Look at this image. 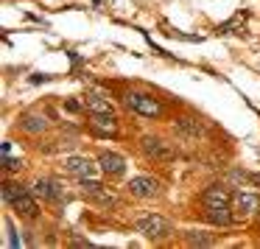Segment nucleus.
Here are the masks:
<instances>
[{"instance_id":"1a4fd4ad","label":"nucleus","mask_w":260,"mask_h":249,"mask_svg":"<svg viewBox=\"0 0 260 249\" xmlns=\"http://www.w3.org/2000/svg\"><path fill=\"white\" fill-rule=\"evenodd\" d=\"M90 126L98 132V135H115L118 132V123H115V118H112V112H95L92 115V120H90Z\"/></svg>"},{"instance_id":"39448f33","label":"nucleus","mask_w":260,"mask_h":249,"mask_svg":"<svg viewBox=\"0 0 260 249\" xmlns=\"http://www.w3.org/2000/svg\"><path fill=\"white\" fill-rule=\"evenodd\" d=\"M98 165H101L104 174H123L126 171V157L115 151H101L98 154Z\"/></svg>"},{"instance_id":"0eeeda50","label":"nucleus","mask_w":260,"mask_h":249,"mask_svg":"<svg viewBox=\"0 0 260 249\" xmlns=\"http://www.w3.org/2000/svg\"><path fill=\"white\" fill-rule=\"evenodd\" d=\"M143 151L154 160H174V148H171L168 143L157 140V137H146V140H143Z\"/></svg>"},{"instance_id":"7ed1b4c3","label":"nucleus","mask_w":260,"mask_h":249,"mask_svg":"<svg viewBox=\"0 0 260 249\" xmlns=\"http://www.w3.org/2000/svg\"><path fill=\"white\" fill-rule=\"evenodd\" d=\"M62 165H64L68 174L79 176V179H90V176H95V171L101 168V165H95L90 157H68Z\"/></svg>"},{"instance_id":"f257e3e1","label":"nucleus","mask_w":260,"mask_h":249,"mask_svg":"<svg viewBox=\"0 0 260 249\" xmlns=\"http://www.w3.org/2000/svg\"><path fill=\"white\" fill-rule=\"evenodd\" d=\"M137 232H143L146 238L157 241V238H165L171 232V221L162 219V215H143V219L137 221Z\"/></svg>"},{"instance_id":"ddd939ff","label":"nucleus","mask_w":260,"mask_h":249,"mask_svg":"<svg viewBox=\"0 0 260 249\" xmlns=\"http://www.w3.org/2000/svg\"><path fill=\"white\" fill-rule=\"evenodd\" d=\"M204 219L218 224V227H226L232 221V215L226 213V207H204Z\"/></svg>"},{"instance_id":"9d476101","label":"nucleus","mask_w":260,"mask_h":249,"mask_svg":"<svg viewBox=\"0 0 260 249\" xmlns=\"http://www.w3.org/2000/svg\"><path fill=\"white\" fill-rule=\"evenodd\" d=\"M14 210H17L20 215H25V219H34L37 213H40V207H37V202H34V196H31V193H20L17 199H14Z\"/></svg>"},{"instance_id":"4468645a","label":"nucleus","mask_w":260,"mask_h":249,"mask_svg":"<svg viewBox=\"0 0 260 249\" xmlns=\"http://www.w3.org/2000/svg\"><path fill=\"white\" fill-rule=\"evenodd\" d=\"M87 107H90L92 112H112V104H109L104 96H98V92H92V96L87 98Z\"/></svg>"},{"instance_id":"2eb2a0df","label":"nucleus","mask_w":260,"mask_h":249,"mask_svg":"<svg viewBox=\"0 0 260 249\" xmlns=\"http://www.w3.org/2000/svg\"><path fill=\"white\" fill-rule=\"evenodd\" d=\"M20 193H23V188H20V185H12V182H6V185H3V199H6V204H12Z\"/></svg>"},{"instance_id":"dca6fc26","label":"nucleus","mask_w":260,"mask_h":249,"mask_svg":"<svg viewBox=\"0 0 260 249\" xmlns=\"http://www.w3.org/2000/svg\"><path fill=\"white\" fill-rule=\"evenodd\" d=\"M25 129H28V132H42V129H45V120L28 115V118H25Z\"/></svg>"},{"instance_id":"20e7f679","label":"nucleus","mask_w":260,"mask_h":249,"mask_svg":"<svg viewBox=\"0 0 260 249\" xmlns=\"http://www.w3.org/2000/svg\"><path fill=\"white\" fill-rule=\"evenodd\" d=\"M129 193L137 199H151L159 193V179H154V176H135L129 182Z\"/></svg>"},{"instance_id":"f3484780","label":"nucleus","mask_w":260,"mask_h":249,"mask_svg":"<svg viewBox=\"0 0 260 249\" xmlns=\"http://www.w3.org/2000/svg\"><path fill=\"white\" fill-rule=\"evenodd\" d=\"M187 243H193V246H210V243H213V238H204V235L190 232V235H187Z\"/></svg>"},{"instance_id":"423d86ee","label":"nucleus","mask_w":260,"mask_h":249,"mask_svg":"<svg viewBox=\"0 0 260 249\" xmlns=\"http://www.w3.org/2000/svg\"><path fill=\"white\" fill-rule=\"evenodd\" d=\"M204 207H230V191L221 185H210L202 196Z\"/></svg>"},{"instance_id":"a211bd4d","label":"nucleus","mask_w":260,"mask_h":249,"mask_svg":"<svg viewBox=\"0 0 260 249\" xmlns=\"http://www.w3.org/2000/svg\"><path fill=\"white\" fill-rule=\"evenodd\" d=\"M3 168H6V171H17V168H23V163H20V160H12V157H3Z\"/></svg>"},{"instance_id":"f8f14e48","label":"nucleus","mask_w":260,"mask_h":249,"mask_svg":"<svg viewBox=\"0 0 260 249\" xmlns=\"http://www.w3.org/2000/svg\"><path fill=\"white\" fill-rule=\"evenodd\" d=\"M235 207H238V213H254L260 207V196L257 193H238Z\"/></svg>"},{"instance_id":"9b49d317","label":"nucleus","mask_w":260,"mask_h":249,"mask_svg":"<svg viewBox=\"0 0 260 249\" xmlns=\"http://www.w3.org/2000/svg\"><path fill=\"white\" fill-rule=\"evenodd\" d=\"M176 132L185 135V137H202L204 135V126L199 123V120H193V118H179V120H176Z\"/></svg>"},{"instance_id":"6ab92c4d","label":"nucleus","mask_w":260,"mask_h":249,"mask_svg":"<svg viewBox=\"0 0 260 249\" xmlns=\"http://www.w3.org/2000/svg\"><path fill=\"white\" fill-rule=\"evenodd\" d=\"M64 109H68V112H79L81 104H79V101H68V104H64Z\"/></svg>"},{"instance_id":"6e6552de","label":"nucleus","mask_w":260,"mask_h":249,"mask_svg":"<svg viewBox=\"0 0 260 249\" xmlns=\"http://www.w3.org/2000/svg\"><path fill=\"white\" fill-rule=\"evenodd\" d=\"M31 193L40 196V199H51V202H56V199L62 196V185L53 182V179H37L34 188H31Z\"/></svg>"},{"instance_id":"f03ea898","label":"nucleus","mask_w":260,"mask_h":249,"mask_svg":"<svg viewBox=\"0 0 260 249\" xmlns=\"http://www.w3.org/2000/svg\"><path fill=\"white\" fill-rule=\"evenodd\" d=\"M126 104L137 115H146V118H157L159 115V104L151 96H146V92H126Z\"/></svg>"}]
</instances>
